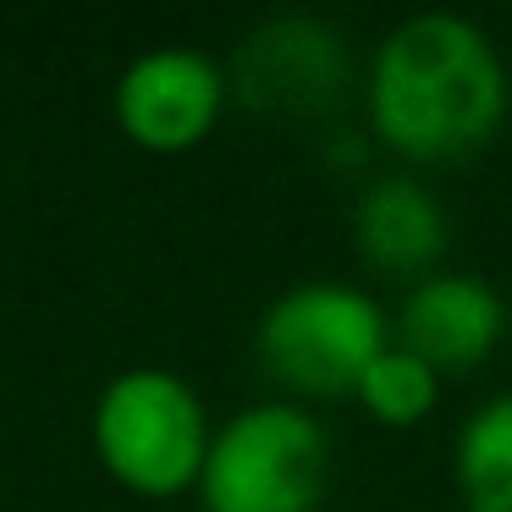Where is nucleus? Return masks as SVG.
I'll list each match as a JSON object with an SVG mask.
<instances>
[{
	"label": "nucleus",
	"instance_id": "5",
	"mask_svg": "<svg viewBox=\"0 0 512 512\" xmlns=\"http://www.w3.org/2000/svg\"><path fill=\"white\" fill-rule=\"evenodd\" d=\"M226 105V72L193 45H160L127 61L116 78V122L138 149L177 155L215 127Z\"/></svg>",
	"mask_w": 512,
	"mask_h": 512
},
{
	"label": "nucleus",
	"instance_id": "8",
	"mask_svg": "<svg viewBox=\"0 0 512 512\" xmlns=\"http://www.w3.org/2000/svg\"><path fill=\"white\" fill-rule=\"evenodd\" d=\"M358 254L391 276H424L446 254V210L424 182L375 177L353 210Z\"/></svg>",
	"mask_w": 512,
	"mask_h": 512
},
{
	"label": "nucleus",
	"instance_id": "3",
	"mask_svg": "<svg viewBox=\"0 0 512 512\" xmlns=\"http://www.w3.org/2000/svg\"><path fill=\"white\" fill-rule=\"evenodd\" d=\"M199 391L171 369H127L94 402V452L138 496H177L199 485L210 457Z\"/></svg>",
	"mask_w": 512,
	"mask_h": 512
},
{
	"label": "nucleus",
	"instance_id": "10",
	"mask_svg": "<svg viewBox=\"0 0 512 512\" xmlns=\"http://www.w3.org/2000/svg\"><path fill=\"white\" fill-rule=\"evenodd\" d=\"M358 402L386 424H413L435 408V369L408 347H386L358 380Z\"/></svg>",
	"mask_w": 512,
	"mask_h": 512
},
{
	"label": "nucleus",
	"instance_id": "6",
	"mask_svg": "<svg viewBox=\"0 0 512 512\" xmlns=\"http://www.w3.org/2000/svg\"><path fill=\"white\" fill-rule=\"evenodd\" d=\"M347 50L331 28L309 17L265 23L237 50V89L259 111H314L331 94H342Z\"/></svg>",
	"mask_w": 512,
	"mask_h": 512
},
{
	"label": "nucleus",
	"instance_id": "4",
	"mask_svg": "<svg viewBox=\"0 0 512 512\" xmlns=\"http://www.w3.org/2000/svg\"><path fill=\"white\" fill-rule=\"evenodd\" d=\"M386 347V314L347 281H303L259 314V364L276 386L303 397L358 391Z\"/></svg>",
	"mask_w": 512,
	"mask_h": 512
},
{
	"label": "nucleus",
	"instance_id": "1",
	"mask_svg": "<svg viewBox=\"0 0 512 512\" xmlns=\"http://www.w3.org/2000/svg\"><path fill=\"white\" fill-rule=\"evenodd\" d=\"M507 111V67L479 23L419 12L397 23L369 67V122L408 160H457Z\"/></svg>",
	"mask_w": 512,
	"mask_h": 512
},
{
	"label": "nucleus",
	"instance_id": "2",
	"mask_svg": "<svg viewBox=\"0 0 512 512\" xmlns=\"http://www.w3.org/2000/svg\"><path fill=\"white\" fill-rule=\"evenodd\" d=\"M331 474V441L298 402H254L210 441L199 496L210 512H314Z\"/></svg>",
	"mask_w": 512,
	"mask_h": 512
},
{
	"label": "nucleus",
	"instance_id": "9",
	"mask_svg": "<svg viewBox=\"0 0 512 512\" xmlns=\"http://www.w3.org/2000/svg\"><path fill=\"white\" fill-rule=\"evenodd\" d=\"M452 468L463 512H512V391L479 402L463 419Z\"/></svg>",
	"mask_w": 512,
	"mask_h": 512
},
{
	"label": "nucleus",
	"instance_id": "7",
	"mask_svg": "<svg viewBox=\"0 0 512 512\" xmlns=\"http://www.w3.org/2000/svg\"><path fill=\"white\" fill-rule=\"evenodd\" d=\"M507 331V303L490 281L468 270H435L408 292L397 314V347L424 358L430 369H468Z\"/></svg>",
	"mask_w": 512,
	"mask_h": 512
}]
</instances>
